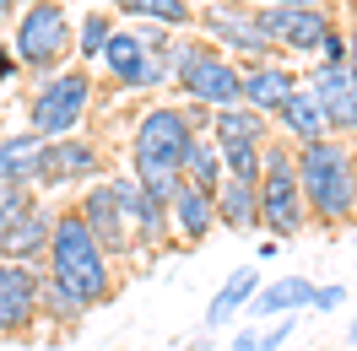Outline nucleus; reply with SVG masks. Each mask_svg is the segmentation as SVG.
<instances>
[{
	"mask_svg": "<svg viewBox=\"0 0 357 351\" xmlns=\"http://www.w3.org/2000/svg\"><path fill=\"white\" fill-rule=\"evenodd\" d=\"M17 76H22V60H17L11 49L0 44V81H17Z\"/></svg>",
	"mask_w": 357,
	"mask_h": 351,
	"instance_id": "obj_34",
	"label": "nucleus"
},
{
	"mask_svg": "<svg viewBox=\"0 0 357 351\" xmlns=\"http://www.w3.org/2000/svg\"><path fill=\"white\" fill-rule=\"evenodd\" d=\"M119 33V17H114L109 6H87L82 11V22H76V65H103V49L109 38Z\"/></svg>",
	"mask_w": 357,
	"mask_h": 351,
	"instance_id": "obj_26",
	"label": "nucleus"
},
{
	"mask_svg": "<svg viewBox=\"0 0 357 351\" xmlns=\"http://www.w3.org/2000/svg\"><path fill=\"white\" fill-rule=\"evenodd\" d=\"M114 76V87L125 92H162L174 87V76H168V54H152V49L135 38V27H119L109 38V49H103V65Z\"/></svg>",
	"mask_w": 357,
	"mask_h": 351,
	"instance_id": "obj_13",
	"label": "nucleus"
},
{
	"mask_svg": "<svg viewBox=\"0 0 357 351\" xmlns=\"http://www.w3.org/2000/svg\"><path fill=\"white\" fill-rule=\"evenodd\" d=\"M352 351H357V346H352Z\"/></svg>",
	"mask_w": 357,
	"mask_h": 351,
	"instance_id": "obj_42",
	"label": "nucleus"
},
{
	"mask_svg": "<svg viewBox=\"0 0 357 351\" xmlns=\"http://www.w3.org/2000/svg\"><path fill=\"white\" fill-rule=\"evenodd\" d=\"M109 189H114L119 217H125V227H130V238H135V254H162V249H174V221H168V205L146 195V189L135 184L130 168H125V173H109Z\"/></svg>",
	"mask_w": 357,
	"mask_h": 351,
	"instance_id": "obj_12",
	"label": "nucleus"
},
{
	"mask_svg": "<svg viewBox=\"0 0 357 351\" xmlns=\"http://www.w3.org/2000/svg\"><path fill=\"white\" fill-rule=\"evenodd\" d=\"M44 329V265L0 260V341H33Z\"/></svg>",
	"mask_w": 357,
	"mask_h": 351,
	"instance_id": "obj_10",
	"label": "nucleus"
},
{
	"mask_svg": "<svg viewBox=\"0 0 357 351\" xmlns=\"http://www.w3.org/2000/svg\"><path fill=\"white\" fill-rule=\"evenodd\" d=\"M87 313H92V308L82 303V297H76L66 281H54V276L44 270V325H49V329H60V335H70V329L87 319Z\"/></svg>",
	"mask_w": 357,
	"mask_h": 351,
	"instance_id": "obj_27",
	"label": "nucleus"
},
{
	"mask_svg": "<svg viewBox=\"0 0 357 351\" xmlns=\"http://www.w3.org/2000/svg\"><path fill=\"white\" fill-rule=\"evenodd\" d=\"M44 270L54 281H66L87 308H103L119 297V265H114V254L103 243L92 238V227L82 221L76 205H60V217H54V238H49Z\"/></svg>",
	"mask_w": 357,
	"mask_h": 351,
	"instance_id": "obj_2",
	"label": "nucleus"
},
{
	"mask_svg": "<svg viewBox=\"0 0 357 351\" xmlns=\"http://www.w3.org/2000/svg\"><path fill=\"white\" fill-rule=\"evenodd\" d=\"M271 119L266 114H255V109H222V114H211V141H217V152H244V146H266L271 141Z\"/></svg>",
	"mask_w": 357,
	"mask_h": 351,
	"instance_id": "obj_22",
	"label": "nucleus"
},
{
	"mask_svg": "<svg viewBox=\"0 0 357 351\" xmlns=\"http://www.w3.org/2000/svg\"><path fill=\"white\" fill-rule=\"evenodd\" d=\"M201 38L211 49H222L227 60H238V65H266V60H282L276 44H271L260 22H255V6H201Z\"/></svg>",
	"mask_w": 357,
	"mask_h": 351,
	"instance_id": "obj_9",
	"label": "nucleus"
},
{
	"mask_svg": "<svg viewBox=\"0 0 357 351\" xmlns=\"http://www.w3.org/2000/svg\"><path fill=\"white\" fill-rule=\"evenodd\" d=\"M335 308H347V286H341V281L314 286V308H309V313H335Z\"/></svg>",
	"mask_w": 357,
	"mask_h": 351,
	"instance_id": "obj_31",
	"label": "nucleus"
},
{
	"mask_svg": "<svg viewBox=\"0 0 357 351\" xmlns=\"http://www.w3.org/2000/svg\"><path fill=\"white\" fill-rule=\"evenodd\" d=\"M347 49H352V54H347V65L357 70V17H352V27H347Z\"/></svg>",
	"mask_w": 357,
	"mask_h": 351,
	"instance_id": "obj_37",
	"label": "nucleus"
},
{
	"mask_svg": "<svg viewBox=\"0 0 357 351\" xmlns=\"http://www.w3.org/2000/svg\"><path fill=\"white\" fill-rule=\"evenodd\" d=\"M114 17L125 22H152V27H168V33H190L195 27V0H109Z\"/></svg>",
	"mask_w": 357,
	"mask_h": 351,
	"instance_id": "obj_24",
	"label": "nucleus"
},
{
	"mask_svg": "<svg viewBox=\"0 0 357 351\" xmlns=\"http://www.w3.org/2000/svg\"><path fill=\"white\" fill-rule=\"evenodd\" d=\"M217 227L227 233H260V184H244V178H227L217 184Z\"/></svg>",
	"mask_w": 357,
	"mask_h": 351,
	"instance_id": "obj_23",
	"label": "nucleus"
},
{
	"mask_svg": "<svg viewBox=\"0 0 357 351\" xmlns=\"http://www.w3.org/2000/svg\"><path fill=\"white\" fill-rule=\"evenodd\" d=\"M168 76L178 87V103H201L211 114L244 103V65L227 60L222 49H211L201 33H174V44H168Z\"/></svg>",
	"mask_w": 357,
	"mask_h": 351,
	"instance_id": "obj_4",
	"label": "nucleus"
},
{
	"mask_svg": "<svg viewBox=\"0 0 357 351\" xmlns=\"http://www.w3.org/2000/svg\"><path fill=\"white\" fill-rule=\"evenodd\" d=\"M347 54H352V49H347V27L335 22L331 33H325V44H319V65H347Z\"/></svg>",
	"mask_w": 357,
	"mask_h": 351,
	"instance_id": "obj_30",
	"label": "nucleus"
},
{
	"mask_svg": "<svg viewBox=\"0 0 357 351\" xmlns=\"http://www.w3.org/2000/svg\"><path fill=\"white\" fill-rule=\"evenodd\" d=\"M271 130L282 135L292 152H298V146H314V141H325V135H331V130H325V114H319V103H314V92L303 87V81H298V92L276 109Z\"/></svg>",
	"mask_w": 357,
	"mask_h": 351,
	"instance_id": "obj_21",
	"label": "nucleus"
},
{
	"mask_svg": "<svg viewBox=\"0 0 357 351\" xmlns=\"http://www.w3.org/2000/svg\"><path fill=\"white\" fill-rule=\"evenodd\" d=\"M168 221H174V243L195 249V243H206L217 233V200L206 189H195V184H178L174 200H168Z\"/></svg>",
	"mask_w": 357,
	"mask_h": 351,
	"instance_id": "obj_19",
	"label": "nucleus"
},
{
	"mask_svg": "<svg viewBox=\"0 0 357 351\" xmlns=\"http://www.w3.org/2000/svg\"><path fill=\"white\" fill-rule=\"evenodd\" d=\"M98 178H109V162H103V141L92 135H66V141H49L38 152V168H33V195H60V189H87Z\"/></svg>",
	"mask_w": 357,
	"mask_h": 351,
	"instance_id": "obj_8",
	"label": "nucleus"
},
{
	"mask_svg": "<svg viewBox=\"0 0 357 351\" xmlns=\"http://www.w3.org/2000/svg\"><path fill=\"white\" fill-rule=\"evenodd\" d=\"M255 22H260V33L276 44L282 60H287V54L319 60V44H325V33L335 27V11H298V6H271V0H260V6H255Z\"/></svg>",
	"mask_w": 357,
	"mask_h": 351,
	"instance_id": "obj_11",
	"label": "nucleus"
},
{
	"mask_svg": "<svg viewBox=\"0 0 357 351\" xmlns=\"http://www.w3.org/2000/svg\"><path fill=\"white\" fill-rule=\"evenodd\" d=\"M352 346H357V313H352Z\"/></svg>",
	"mask_w": 357,
	"mask_h": 351,
	"instance_id": "obj_40",
	"label": "nucleus"
},
{
	"mask_svg": "<svg viewBox=\"0 0 357 351\" xmlns=\"http://www.w3.org/2000/svg\"><path fill=\"white\" fill-rule=\"evenodd\" d=\"M76 211H82V221L92 227V238L103 243L114 260H130V254H135V238H130V227H125V217H119V200H114L109 178L76 189Z\"/></svg>",
	"mask_w": 357,
	"mask_h": 351,
	"instance_id": "obj_16",
	"label": "nucleus"
},
{
	"mask_svg": "<svg viewBox=\"0 0 357 351\" xmlns=\"http://www.w3.org/2000/svg\"><path fill=\"white\" fill-rule=\"evenodd\" d=\"M0 135H6V109H0Z\"/></svg>",
	"mask_w": 357,
	"mask_h": 351,
	"instance_id": "obj_41",
	"label": "nucleus"
},
{
	"mask_svg": "<svg viewBox=\"0 0 357 351\" xmlns=\"http://www.w3.org/2000/svg\"><path fill=\"white\" fill-rule=\"evenodd\" d=\"M292 329H298V319H276V325H260V351H282L292 341Z\"/></svg>",
	"mask_w": 357,
	"mask_h": 351,
	"instance_id": "obj_32",
	"label": "nucleus"
},
{
	"mask_svg": "<svg viewBox=\"0 0 357 351\" xmlns=\"http://www.w3.org/2000/svg\"><path fill=\"white\" fill-rule=\"evenodd\" d=\"M11 54L38 81L76 65V22H70V11L66 6H22L17 22H11Z\"/></svg>",
	"mask_w": 357,
	"mask_h": 351,
	"instance_id": "obj_6",
	"label": "nucleus"
},
{
	"mask_svg": "<svg viewBox=\"0 0 357 351\" xmlns=\"http://www.w3.org/2000/svg\"><path fill=\"white\" fill-rule=\"evenodd\" d=\"M195 146V125H190V114L184 103H168V98H157L146 109L130 119V130H125V157H130V173L135 184L146 189L152 200H174V189L184 184V157Z\"/></svg>",
	"mask_w": 357,
	"mask_h": 351,
	"instance_id": "obj_1",
	"label": "nucleus"
},
{
	"mask_svg": "<svg viewBox=\"0 0 357 351\" xmlns=\"http://www.w3.org/2000/svg\"><path fill=\"white\" fill-rule=\"evenodd\" d=\"M314 286L319 281H309V276H276V281H266L260 292H255V303L244 308L249 313V325H276V319H298L303 308H314Z\"/></svg>",
	"mask_w": 357,
	"mask_h": 351,
	"instance_id": "obj_17",
	"label": "nucleus"
},
{
	"mask_svg": "<svg viewBox=\"0 0 357 351\" xmlns=\"http://www.w3.org/2000/svg\"><path fill=\"white\" fill-rule=\"evenodd\" d=\"M303 87L314 92V103H319V114H325V130H331L335 141H352L357 146V70L309 60Z\"/></svg>",
	"mask_w": 357,
	"mask_h": 351,
	"instance_id": "obj_14",
	"label": "nucleus"
},
{
	"mask_svg": "<svg viewBox=\"0 0 357 351\" xmlns=\"http://www.w3.org/2000/svg\"><path fill=\"white\" fill-rule=\"evenodd\" d=\"M271 6H298V11H335V0H271Z\"/></svg>",
	"mask_w": 357,
	"mask_h": 351,
	"instance_id": "obj_35",
	"label": "nucleus"
},
{
	"mask_svg": "<svg viewBox=\"0 0 357 351\" xmlns=\"http://www.w3.org/2000/svg\"><path fill=\"white\" fill-rule=\"evenodd\" d=\"M211 6H249V0H211Z\"/></svg>",
	"mask_w": 357,
	"mask_h": 351,
	"instance_id": "obj_39",
	"label": "nucleus"
},
{
	"mask_svg": "<svg viewBox=\"0 0 357 351\" xmlns=\"http://www.w3.org/2000/svg\"><path fill=\"white\" fill-rule=\"evenodd\" d=\"M303 227H309V205H303V189H298V152L282 135H271L266 141V173H260V233L287 243Z\"/></svg>",
	"mask_w": 357,
	"mask_h": 351,
	"instance_id": "obj_7",
	"label": "nucleus"
},
{
	"mask_svg": "<svg viewBox=\"0 0 357 351\" xmlns=\"http://www.w3.org/2000/svg\"><path fill=\"white\" fill-rule=\"evenodd\" d=\"M17 6H70V0H17Z\"/></svg>",
	"mask_w": 357,
	"mask_h": 351,
	"instance_id": "obj_38",
	"label": "nucleus"
},
{
	"mask_svg": "<svg viewBox=\"0 0 357 351\" xmlns=\"http://www.w3.org/2000/svg\"><path fill=\"white\" fill-rule=\"evenodd\" d=\"M49 141L44 135L22 130H6L0 135V184H17V189H33V168H38V152H44Z\"/></svg>",
	"mask_w": 357,
	"mask_h": 351,
	"instance_id": "obj_25",
	"label": "nucleus"
},
{
	"mask_svg": "<svg viewBox=\"0 0 357 351\" xmlns=\"http://www.w3.org/2000/svg\"><path fill=\"white\" fill-rule=\"evenodd\" d=\"M54 217H60V205L38 195L22 217L0 233V260H11V265H44L49 260V238H54Z\"/></svg>",
	"mask_w": 357,
	"mask_h": 351,
	"instance_id": "obj_15",
	"label": "nucleus"
},
{
	"mask_svg": "<svg viewBox=\"0 0 357 351\" xmlns=\"http://www.w3.org/2000/svg\"><path fill=\"white\" fill-rule=\"evenodd\" d=\"M184 184L217 195V184H222V152H217L211 135H195V146H190V157H184Z\"/></svg>",
	"mask_w": 357,
	"mask_h": 351,
	"instance_id": "obj_28",
	"label": "nucleus"
},
{
	"mask_svg": "<svg viewBox=\"0 0 357 351\" xmlns=\"http://www.w3.org/2000/svg\"><path fill=\"white\" fill-rule=\"evenodd\" d=\"M227 351H260V325H244L227 335Z\"/></svg>",
	"mask_w": 357,
	"mask_h": 351,
	"instance_id": "obj_33",
	"label": "nucleus"
},
{
	"mask_svg": "<svg viewBox=\"0 0 357 351\" xmlns=\"http://www.w3.org/2000/svg\"><path fill=\"white\" fill-rule=\"evenodd\" d=\"M33 189H17V184H0V233H6V227H11V221L22 217L27 205H33Z\"/></svg>",
	"mask_w": 357,
	"mask_h": 351,
	"instance_id": "obj_29",
	"label": "nucleus"
},
{
	"mask_svg": "<svg viewBox=\"0 0 357 351\" xmlns=\"http://www.w3.org/2000/svg\"><path fill=\"white\" fill-rule=\"evenodd\" d=\"M260 265H233L222 276V286H217V297H211V308H206V319H201V329L206 335H217V329H227L238 313H244L249 303H255V292H260Z\"/></svg>",
	"mask_w": 357,
	"mask_h": 351,
	"instance_id": "obj_20",
	"label": "nucleus"
},
{
	"mask_svg": "<svg viewBox=\"0 0 357 351\" xmlns=\"http://www.w3.org/2000/svg\"><path fill=\"white\" fill-rule=\"evenodd\" d=\"M298 70L287 65V60H266V65H244V109L266 114V119H276V109L287 103L292 92H298Z\"/></svg>",
	"mask_w": 357,
	"mask_h": 351,
	"instance_id": "obj_18",
	"label": "nucleus"
},
{
	"mask_svg": "<svg viewBox=\"0 0 357 351\" xmlns=\"http://www.w3.org/2000/svg\"><path fill=\"white\" fill-rule=\"evenodd\" d=\"M17 11H22V6H17V0H0V33H6V27L17 22Z\"/></svg>",
	"mask_w": 357,
	"mask_h": 351,
	"instance_id": "obj_36",
	"label": "nucleus"
},
{
	"mask_svg": "<svg viewBox=\"0 0 357 351\" xmlns=\"http://www.w3.org/2000/svg\"><path fill=\"white\" fill-rule=\"evenodd\" d=\"M298 189L309 205V221L319 227H347L357 217V146L352 141H314L298 146Z\"/></svg>",
	"mask_w": 357,
	"mask_h": 351,
	"instance_id": "obj_3",
	"label": "nucleus"
},
{
	"mask_svg": "<svg viewBox=\"0 0 357 351\" xmlns=\"http://www.w3.org/2000/svg\"><path fill=\"white\" fill-rule=\"evenodd\" d=\"M92 103H98V81H92L87 65H66L54 70V76H44L38 87L27 92V130L44 135V141H66V135H76L82 125H87Z\"/></svg>",
	"mask_w": 357,
	"mask_h": 351,
	"instance_id": "obj_5",
	"label": "nucleus"
}]
</instances>
